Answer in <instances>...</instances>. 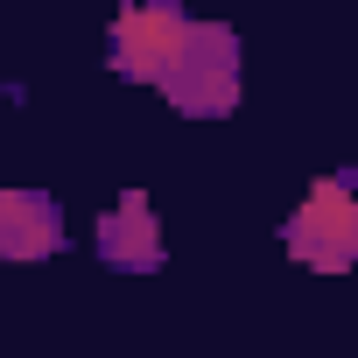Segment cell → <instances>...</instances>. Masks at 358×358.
Here are the masks:
<instances>
[{
    "label": "cell",
    "instance_id": "obj_1",
    "mask_svg": "<svg viewBox=\"0 0 358 358\" xmlns=\"http://www.w3.org/2000/svg\"><path fill=\"white\" fill-rule=\"evenodd\" d=\"M162 99L190 120H225L239 106V36L225 22H190L183 57L162 78Z\"/></svg>",
    "mask_w": 358,
    "mask_h": 358
},
{
    "label": "cell",
    "instance_id": "obj_2",
    "mask_svg": "<svg viewBox=\"0 0 358 358\" xmlns=\"http://www.w3.org/2000/svg\"><path fill=\"white\" fill-rule=\"evenodd\" d=\"M281 246L302 267H323V274H344L358 260V169L316 176L309 197H302V211L281 225Z\"/></svg>",
    "mask_w": 358,
    "mask_h": 358
},
{
    "label": "cell",
    "instance_id": "obj_3",
    "mask_svg": "<svg viewBox=\"0 0 358 358\" xmlns=\"http://www.w3.org/2000/svg\"><path fill=\"white\" fill-rule=\"evenodd\" d=\"M183 36H190V15L176 0H127L113 15V71L134 78V85H162L169 64L183 57Z\"/></svg>",
    "mask_w": 358,
    "mask_h": 358
},
{
    "label": "cell",
    "instance_id": "obj_4",
    "mask_svg": "<svg viewBox=\"0 0 358 358\" xmlns=\"http://www.w3.org/2000/svg\"><path fill=\"white\" fill-rule=\"evenodd\" d=\"M99 260H106V267H120V274H155V267L169 260L162 225H155V211H148V197H141V190H127V197L99 218Z\"/></svg>",
    "mask_w": 358,
    "mask_h": 358
},
{
    "label": "cell",
    "instance_id": "obj_5",
    "mask_svg": "<svg viewBox=\"0 0 358 358\" xmlns=\"http://www.w3.org/2000/svg\"><path fill=\"white\" fill-rule=\"evenodd\" d=\"M64 246V211L43 190H0V260H50Z\"/></svg>",
    "mask_w": 358,
    "mask_h": 358
}]
</instances>
